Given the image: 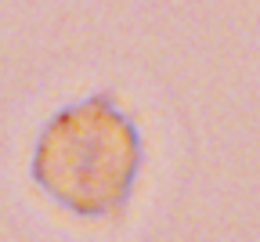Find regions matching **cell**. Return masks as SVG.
<instances>
[{
	"instance_id": "6da1fadb",
	"label": "cell",
	"mask_w": 260,
	"mask_h": 242,
	"mask_svg": "<svg viewBox=\"0 0 260 242\" xmlns=\"http://www.w3.org/2000/svg\"><path fill=\"white\" fill-rule=\"evenodd\" d=\"M141 170V137L112 94L65 105L32 148L37 185L76 217L119 214Z\"/></svg>"
}]
</instances>
